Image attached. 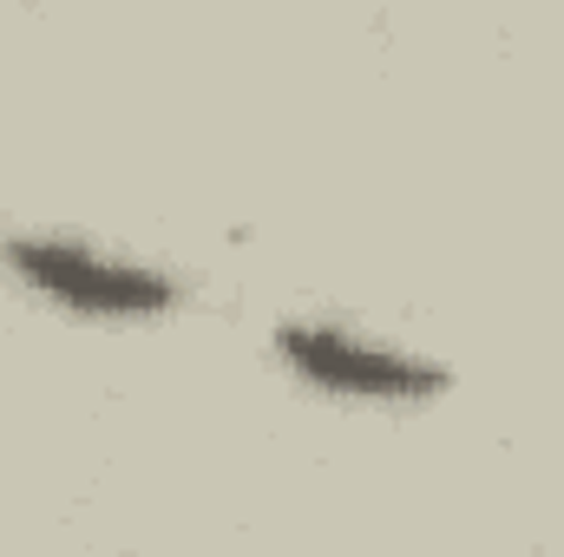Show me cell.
Segmentation results:
<instances>
[{
  "mask_svg": "<svg viewBox=\"0 0 564 557\" xmlns=\"http://www.w3.org/2000/svg\"><path fill=\"white\" fill-rule=\"evenodd\" d=\"M0 276L20 295L46 302L73 321L144 328L171 321L191 302V276L139 243L79 230V223H7L0 230Z\"/></svg>",
  "mask_w": 564,
  "mask_h": 557,
  "instance_id": "obj_1",
  "label": "cell"
},
{
  "mask_svg": "<svg viewBox=\"0 0 564 557\" xmlns=\"http://www.w3.org/2000/svg\"><path fill=\"white\" fill-rule=\"evenodd\" d=\"M276 361L322 401L341 407H375V414H408L453 387V368L408 341L388 321H368L355 308H289L270 328Z\"/></svg>",
  "mask_w": 564,
  "mask_h": 557,
  "instance_id": "obj_2",
  "label": "cell"
}]
</instances>
